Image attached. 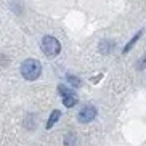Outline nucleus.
<instances>
[{"label": "nucleus", "mask_w": 146, "mask_h": 146, "mask_svg": "<svg viewBox=\"0 0 146 146\" xmlns=\"http://www.w3.org/2000/svg\"><path fill=\"white\" fill-rule=\"evenodd\" d=\"M64 146H77V137H76V133H66L64 135Z\"/></svg>", "instance_id": "nucleus-7"}, {"label": "nucleus", "mask_w": 146, "mask_h": 146, "mask_svg": "<svg viewBox=\"0 0 146 146\" xmlns=\"http://www.w3.org/2000/svg\"><path fill=\"white\" fill-rule=\"evenodd\" d=\"M140 35H141V31H140V32H138V34L135 35V37H133V39L130 40L129 43H127V45H125V48H124V53H127V52H129V50H130V48H132L133 45H135V42H137V40L140 39Z\"/></svg>", "instance_id": "nucleus-9"}, {"label": "nucleus", "mask_w": 146, "mask_h": 146, "mask_svg": "<svg viewBox=\"0 0 146 146\" xmlns=\"http://www.w3.org/2000/svg\"><path fill=\"white\" fill-rule=\"evenodd\" d=\"M40 48H42V52L47 56L53 58V56H56L61 52V43L53 35H45L42 39V42H40Z\"/></svg>", "instance_id": "nucleus-2"}, {"label": "nucleus", "mask_w": 146, "mask_h": 146, "mask_svg": "<svg viewBox=\"0 0 146 146\" xmlns=\"http://www.w3.org/2000/svg\"><path fill=\"white\" fill-rule=\"evenodd\" d=\"M66 79H68V82L71 84V87H76V88H77V87H80V84H82L80 79H77L76 76H68Z\"/></svg>", "instance_id": "nucleus-8"}, {"label": "nucleus", "mask_w": 146, "mask_h": 146, "mask_svg": "<svg viewBox=\"0 0 146 146\" xmlns=\"http://www.w3.org/2000/svg\"><path fill=\"white\" fill-rule=\"evenodd\" d=\"M95 117H96V108L92 106V104H85V106L79 111L77 120L80 124H88V122H92Z\"/></svg>", "instance_id": "nucleus-4"}, {"label": "nucleus", "mask_w": 146, "mask_h": 146, "mask_svg": "<svg viewBox=\"0 0 146 146\" xmlns=\"http://www.w3.org/2000/svg\"><path fill=\"white\" fill-rule=\"evenodd\" d=\"M58 93L61 95V98H63V104H64L66 108H72L77 104V95H76V92L71 88V87H66V85H58Z\"/></svg>", "instance_id": "nucleus-3"}, {"label": "nucleus", "mask_w": 146, "mask_h": 146, "mask_svg": "<svg viewBox=\"0 0 146 146\" xmlns=\"http://www.w3.org/2000/svg\"><path fill=\"white\" fill-rule=\"evenodd\" d=\"M40 74H42V64H40V61L34 60V58H27L26 61H23L21 76L26 80H35V79H39Z\"/></svg>", "instance_id": "nucleus-1"}, {"label": "nucleus", "mask_w": 146, "mask_h": 146, "mask_svg": "<svg viewBox=\"0 0 146 146\" xmlns=\"http://www.w3.org/2000/svg\"><path fill=\"white\" fill-rule=\"evenodd\" d=\"M145 68H146V56H145V58H141V60L138 61V64H137V69H140V71L145 69Z\"/></svg>", "instance_id": "nucleus-10"}, {"label": "nucleus", "mask_w": 146, "mask_h": 146, "mask_svg": "<svg viewBox=\"0 0 146 146\" xmlns=\"http://www.w3.org/2000/svg\"><path fill=\"white\" fill-rule=\"evenodd\" d=\"M60 117H61V111H60V109L52 111V114H50V117H48V120H47V129H52L53 125L60 120Z\"/></svg>", "instance_id": "nucleus-5"}, {"label": "nucleus", "mask_w": 146, "mask_h": 146, "mask_svg": "<svg viewBox=\"0 0 146 146\" xmlns=\"http://www.w3.org/2000/svg\"><path fill=\"white\" fill-rule=\"evenodd\" d=\"M112 48H114V42H111V40H101L100 42V52L103 53V55L111 53Z\"/></svg>", "instance_id": "nucleus-6"}]
</instances>
